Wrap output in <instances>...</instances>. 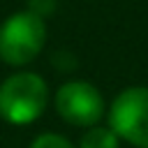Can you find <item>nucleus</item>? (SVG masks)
I'll return each mask as SVG.
<instances>
[{"label":"nucleus","instance_id":"nucleus-2","mask_svg":"<svg viewBox=\"0 0 148 148\" xmlns=\"http://www.w3.org/2000/svg\"><path fill=\"white\" fill-rule=\"evenodd\" d=\"M46 39V25L37 12L12 14L0 25V60L7 65H28L37 58Z\"/></svg>","mask_w":148,"mask_h":148},{"label":"nucleus","instance_id":"nucleus-6","mask_svg":"<svg viewBox=\"0 0 148 148\" xmlns=\"http://www.w3.org/2000/svg\"><path fill=\"white\" fill-rule=\"evenodd\" d=\"M30 148H74V146L67 139L58 136V134H42V136H37L32 141Z\"/></svg>","mask_w":148,"mask_h":148},{"label":"nucleus","instance_id":"nucleus-5","mask_svg":"<svg viewBox=\"0 0 148 148\" xmlns=\"http://www.w3.org/2000/svg\"><path fill=\"white\" fill-rule=\"evenodd\" d=\"M81 148H118V134L109 127H92L83 134Z\"/></svg>","mask_w":148,"mask_h":148},{"label":"nucleus","instance_id":"nucleus-4","mask_svg":"<svg viewBox=\"0 0 148 148\" xmlns=\"http://www.w3.org/2000/svg\"><path fill=\"white\" fill-rule=\"evenodd\" d=\"M56 109L67 123L92 127L104 113V99L99 90L88 81H69L58 90Z\"/></svg>","mask_w":148,"mask_h":148},{"label":"nucleus","instance_id":"nucleus-3","mask_svg":"<svg viewBox=\"0 0 148 148\" xmlns=\"http://www.w3.org/2000/svg\"><path fill=\"white\" fill-rule=\"evenodd\" d=\"M111 130L118 139L148 148V88H127L111 104Z\"/></svg>","mask_w":148,"mask_h":148},{"label":"nucleus","instance_id":"nucleus-1","mask_svg":"<svg viewBox=\"0 0 148 148\" xmlns=\"http://www.w3.org/2000/svg\"><path fill=\"white\" fill-rule=\"evenodd\" d=\"M49 88L42 76L21 72L0 86V116L12 125H28L37 120L46 106Z\"/></svg>","mask_w":148,"mask_h":148}]
</instances>
